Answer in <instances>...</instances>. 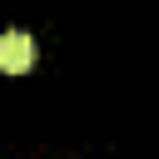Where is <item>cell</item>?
I'll return each mask as SVG.
<instances>
[{
  "label": "cell",
  "mask_w": 159,
  "mask_h": 159,
  "mask_svg": "<svg viewBox=\"0 0 159 159\" xmlns=\"http://www.w3.org/2000/svg\"><path fill=\"white\" fill-rule=\"evenodd\" d=\"M30 60H35L30 35H25V30H5V35H0V70L20 75V70H30Z\"/></svg>",
  "instance_id": "6da1fadb"
}]
</instances>
